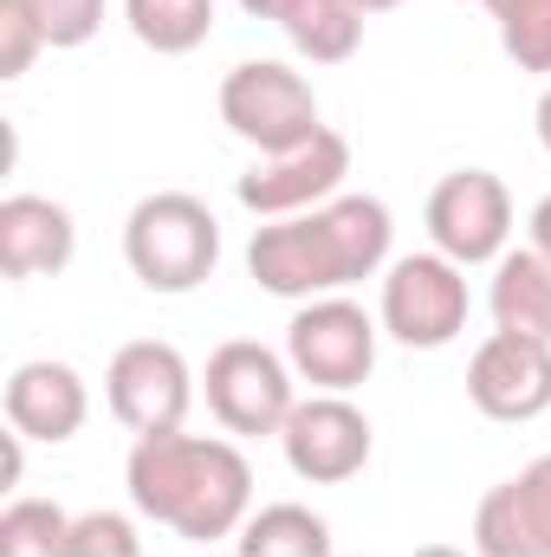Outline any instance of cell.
I'll return each mask as SVG.
<instances>
[{
  "instance_id": "1",
  "label": "cell",
  "mask_w": 551,
  "mask_h": 557,
  "mask_svg": "<svg viewBox=\"0 0 551 557\" xmlns=\"http://www.w3.org/2000/svg\"><path fill=\"white\" fill-rule=\"evenodd\" d=\"M254 473L241 460V447L228 441H201V434H143L131 454V499L156 525L182 532V539H228L247 512Z\"/></svg>"
},
{
  "instance_id": "2",
  "label": "cell",
  "mask_w": 551,
  "mask_h": 557,
  "mask_svg": "<svg viewBox=\"0 0 551 557\" xmlns=\"http://www.w3.org/2000/svg\"><path fill=\"white\" fill-rule=\"evenodd\" d=\"M124 260L149 292H195L221 267V227L195 195H149L124 227Z\"/></svg>"
},
{
  "instance_id": "3",
  "label": "cell",
  "mask_w": 551,
  "mask_h": 557,
  "mask_svg": "<svg viewBox=\"0 0 551 557\" xmlns=\"http://www.w3.org/2000/svg\"><path fill=\"white\" fill-rule=\"evenodd\" d=\"M221 124L241 143H254L260 156H285L298 143H311L318 124V98L298 72H285L273 59H254V65H234L228 85H221Z\"/></svg>"
},
{
  "instance_id": "4",
  "label": "cell",
  "mask_w": 551,
  "mask_h": 557,
  "mask_svg": "<svg viewBox=\"0 0 551 557\" xmlns=\"http://www.w3.org/2000/svg\"><path fill=\"white\" fill-rule=\"evenodd\" d=\"M383 331L409 350H441L467 331V278L441 253H409L383 278Z\"/></svg>"
},
{
  "instance_id": "5",
  "label": "cell",
  "mask_w": 551,
  "mask_h": 557,
  "mask_svg": "<svg viewBox=\"0 0 551 557\" xmlns=\"http://www.w3.org/2000/svg\"><path fill=\"white\" fill-rule=\"evenodd\" d=\"M428 234H434L441 260H454V267L500 260V247L513 234V195H506V182L487 175V169L441 175V188L428 195Z\"/></svg>"
},
{
  "instance_id": "6",
  "label": "cell",
  "mask_w": 551,
  "mask_h": 557,
  "mask_svg": "<svg viewBox=\"0 0 551 557\" xmlns=\"http://www.w3.org/2000/svg\"><path fill=\"white\" fill-rule=\"evenodd\" d=\"M105 396H111V416L124 421L131 434H175L182 416H188V396H195V376L182 363L175 344H156V337H137L111 357L105 370Z\"/></svg>"
},
{
  "instance_id": "7",
  "label": "cell",
  "mask_w": 551,
  "mask_h": 557,
  "mask_svg": "<svg viewBox=\"0 0 551 557\" xmlns=\"http://www.w3.org/2000/svg\"><path fill=\"white\" fill-rule=\"evenodd\" d=\"M201 383H208V409H215V421L228 434H279L285 416L298 409L292 403V383H285V363H279L267 344H247V337L221 344L208 357V376Z\"/></svg>"
},
{
  "instance_id": "8",
  "label": "cell",
  "mask_w": 551,
  "mask_h": 557,
  "mask_svg": "<svg viewBox=\"0 0 551 557\" xmlns=\"http://www.w3.org/2000/svg\"><path fill=\"white\" fill-rule=\"evenodd\" d=\"M247 273L279 298H311V292H331V285L357 278L344 247H338L331 214H292V221L260 227L254 247H247Z\"/></svg>"
},
{
  "instance_id": "9",
  "label": "cell",
  "mask_w": 551,
  "mask_h": 557,
  "mask_svg": "<svg viewBox=\"0 0 551 557\" xmlns=\"http://www.w3.org/2000/svg\"><path fill=\"white\" fill-rule=\"evenodd\" d=\"M285 350H292V370H298L305 383L344 396V389H357V383L377 370V324H370L357 305L325 298V305H311V311L292 318Z\"/></svg>"
},
{
  "instance_id": "10",
  "label": "cell",
  "mask_w": 551,
  "mask_h": 557,
  "mask_svg": "<svg viewBox=\"0 0 551 557\" xmlns=\"http://www.w3.org/2000/svg\"><path fill=\"white\" fill-rule=\"evenodd\" d=\"M467 396L487 421H532L551 409V344L493 331L467 363Z\"/></svg>"
},
{
  "instance_id": "11",
  "label": "cell",
  "mask_w": 551,
  "mask_h": 557,
  "mask_svg": "<svg viewBox=\"0 0 551 557\" xmlns=\"http://www.w3.org/2000/svg\"><path fill=\"white\" fill-rule=\"evenodd\" d=\"M279 441H285L292 473L311 480V486H344V480H357L370 467V421L357 416L344 396L298 403L285 416V428H279Z\"/></svg>"
},
{
  "instance_id": "12",
  "label": "cell",
  "mask_w": 551,
  "mask_h": 557,
  "mask_svg": "<svg viewBox=\"0 0 551 557\" xmlns=\"http://www.w3.org/2000/svg\"><path fill=\"white\" fill-rule=\"evenodd\" d=\"M351 175V143L338 131H318L311 143L285 149V156H267L241 175V201L254 214H298L311 201H325L338 182Z\"/></svg>"
},
{
  "instance_id": "13",
  "label": "cell",
  "mask_w": 551,
  "mask_h": 557,
  "mask_svg": "<svg viewBox=\"0 0 551 557\" xmlns=\"http://www.w3.org/2000/svg\"><path fill=\"white\" fill-rule=\"evenodd\" d=\"M474 545L487 557H551V454L480 499Z\"/></svg>"
},
{
  "instance_id": "14",
  "label": "cell",
  "mask_w": 551,
  "mask_h": 557,
  "mask_svg": "<svg viewBox=\"0 0 551 557\" xmlns=\"http://www.w3.org/2000/svg\"><path fill=\"white\" fill-rule=\"evenodd\" d=\"M72 214L39 195H7L0 201V273L7 278H46L72 267Z\"/></svg>"
},
{
  "instance_id": "15",
  "label": "cell",
  "mask_w": 551,
  "mask_h": 557,
  "mask_svg": "<svg viewBox=\"0 0 551 557\" xmlns=\"http://www.w3.org/2000/svg\"><path fill=\"white\" fill-rule=\"evenodd\" d=\"M7 428L26 441H72L85 428V383L72 363H20L7 376Z\"/></svg>"
},
{
  "instance_id": "16",
  "label": "cell",
  "mask_w": 551,
  "mask_h": 557,
  "mask_svg": "<svg viewBox=\"0 0 551 557\" xmlns=\"http://www.w3.org/2000/svg\"><path fill=\"white\" fill-rule=\"evenodd\" d=\"M493 324L513 331V337L551 344V260H539L532 247L500 260V273H493Z\"/></svg>"
},
{
  "instance_id": "17",
  "label": "cell",
  "mask_w": 551,
  "mask_h": 557,
  "mask_svg": "<svg viewBox=\"0 0 551 557\" xmlns=\"http://www.w3.org/2000/svg\"><path fill=\"white\" fill-rule=\"evenodd\" d=\"M279 26L311 65H344L364 39V7L357 0H292L279 13Z\"/></svg>"
},
{
  "instance_id": "18",
  "label": "cell",
  "mask_w": 551,
  "mask_h": 557,
  "mask_svg": "<svg viewBox=\"0 0 551 557\" xmlns=\"http://www.w3.org/2000/svg\"><path fill=\"white\" fill-rule=\"evenodd\" d=\"M124 20L149 52H195L215 33V0H124Z\"/></svg>"
},
{
  "instance_id": "19",
  "label": "cell",
  "mask_w": 551,
  "mask_h": 557,
  "mask_svg": "<svg viewBox=\"0 0 551 557\" xmlns=\"http://www.w3.org/2000/svg\"><path fill=\"white\" fill-rule=\"evenodd\" d=\"M325 552H331V532L305 506H267L241 532V557H325Z\"/></svg>"
},
{
  "instance_id": "20",
  "label": "cell",
  "mask_w": 551,
  "mask_h": 557,
  "mask_svg": "<svg viewBox=\"0 0 551 557\" xmlns=\"http://www.w3.org/2000/svg\"><path fill=\"white\" fill-rule=\"evenodd\" d=\"M500 20V46L519 72H551V0H487Z\"/></svg>"
},
{
  "instance_id": "21",
  "label": "cell",
  "mask_w": 551,
  "mask_h": 557,
  "mask_svg": "<svg viewBox=\"0 0 551 557\" xmlns=\"http://www.w3.org/2000/svg\"><path fill=\"white\" fill-rule=\"evenodd\" d=\"M72 519L46 499H26V506H7L0 512V557H52L65 545Z\"/></svg>"
},
{
  "instance_id": "22",
  "label": "cell",
  "mask_w": 551,
  "mask_h": 557,
  "mask_svg": "<svg viewBox=\"0 0 551 557\" xmlns=\"http://www.w3.org/2000/svg\"><path fill=\"white\" fill-rule=\"evenodd\" d=\"M46 46H85L105 26V0H26Z\"/></svg>"
},
{
  "instance_id": "23",
  "label": "cell",
  "mask_w": 551,
  "mask_h": 557,
  "mask_svg": "<svg viewBox=\"0 0 551 557\" xmlns=\"http://www.w3.org/2000/svg\"><path fill=\"white\" fill-rule=\"evenodd\" d=\"M137 532L118 519V512H91V519H72L59 557H137Z\"/></svg>"
},
{
  "instance_id": "24",
  "label": "cell",
  "mask_w": 551,
  "mask_h": 557,
  "mask_svg": "<svg viewBox=\"0 0 551 557\" xmlns=\"http://www.w3.org/2000/svg\"><path fill=\"white\" fill-rule=\"evenodd\" d=\"M39 46H46V33H39L33 7L26 0H0V78H20L39 59Z\"/></svg>"
},
{
  "instance_id": "25",
  "label": "cell",
  "mask_w": 551,
  "mask_h": 557,
  "mask_svg": "<svg viewBox=\"0 0 551 557\" xmlns=\"http://www.w3.org/2000/svg\"><path fill=\"white\" fill-rule=\"evenodd\" d=\"M20 441L26 434H0V486H20Z\"/></svg>"
},
{
  "instance_id": "26",
  "label": "cell",
  "mask_w": 551,
  "mask_h": 557,
  "mask_svg": "<svg viewBox=\"0 0 551 557\" xmlns=\"http://www.w3.org/2000/svg\"><path fill=\"white\" fill-rule=\"evenodd\" d=\"M532 253H539V260H551V195L532 208Z\"/></svg>"
},
{
  "instance_id": "27",
  "label": "cell",
  "mask_w": 551,
  "mask_h": 557,
  "mask_svg": "<svg viewBox=\"0 0 551 557\" xmlns=\"http://www.w3.org/2000/svg\"><path fill=\"white\" fill-rule=\"evenodd\" d=\"M241 7H247V13H254V20H279V13H285V7H292V0H241Z\"/></svg>"
},
{
  "instance_id": "28",
  "label": "cell",
  "mask_w": 551,
  "mask_h": 557,
  "mask_svg": "<svg viewBox=\"0 0 551 557\" xmlns=\"http://www.w3.org/2000/svg\"><path fill=\"white\" fill-rule=\"evenodd\" d=\"M539 143H546V149H551V91H546V98H539Z\"/></svg>"
},
{
  "instance_id": "29",
  "label": "cell",
  "mask_w": 551,
  "mask_h": 557,
  "mask_svg": "<svg viewBox=\"0 0 551 557\" xmlns=\"http://www.w3.org/2000/svg\"><path fill=\"white\" fill-rule=\"evenodd\" d=\"M364 13H390V7H403V0H357Z\"/></svg>"
}]
</instances>
